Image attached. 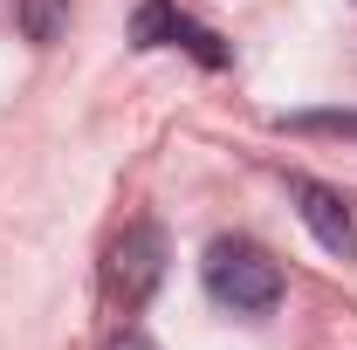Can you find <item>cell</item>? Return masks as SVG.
<instances>
[{
    "label": "cell",
    "instance_id": "obj_4",
    "mask_svg": "<svg viewBox=\"0 0 357 350\" xmlns=\"http://www.w3.org/2000/svg\"><path fill=\"white\" fill-rule=\"evenodd\" d=\"M289 199H296V213H303V227L316 234L323 254H337V261H351V254H357V227H351V206H344L337 185L296 172V178H289Z\"/></svg>",
    "mask_w": 357,
    "mask_h": 350
},
{
    "label": "cell",
    "instance_id": "obj_1",
    "mask_svg": "<svg viewBox=\"0 0 357 350\" xmlns=\"http://www.w3.org/2000/svg\"><path fill=\"white\" fill-rule=\"evenodd\" d=\"M206 296L234 316H268L282 303V261L255 241H213L206 248Z\"/></svg>",
    "mask_w": 357,
    "mask_h": 350
},
{
    "label": "cell",
    "instance_id": "obj_7",
    "mask_svg": "<svg viewBox=\"0 0 357 350\" xmlns=\"http://www.w3.org/2000/svg\"><path fill=\"white\" fill-rule=\"evenodd\" d=\"M103 350H158V344H151L144 330H117V337H110V344H103Z\"/></svg>",
    "mask_w": 357,
    "mask_h": 350
},
{
    "label": "cell",
    "instance_id": "obj_5",
    "mask_svg": "<svg viewBox=\"0 0 357 350\" xmlns=\"http://www.w3.org/2000/svg\"><path fill=\"white\" fill-rule=\"evenodd\" d=\"M282 124L289 131H344V137H357V110H296Z\"/></svg>",
    "mask_w": 357,
    "mask_h": 350
},
{
    "label": "cell",
    "instance_id": "obj_3",
    "mask_svg": "<svg viewBox=\"0 0 357 350\" xmlns=\"http://www.w3.org/2000/svg\"><path fill=\"white\" fill-rule=\"evenodd\" d=\"M131 35L137 48H185V55H199L206 69H227V48L213 28H199L192 14H178L172 0H144L137 7V21H131Z\"/></svg>",
    "mask_w": 357,
    "mask_h": 350
},
{
    "label": "cell",
    "instance_id": "obj_2",
    "mask_svg": "<svg viewBox=\"0 0 357 350\" xmlns=\"http://www.w3.org/2000/svg\"><path fill=\"white\" fill-rule=\"evenodd\" d=\"M103 282H110V303H117V309H144L151 289L165 282V234H158L151 220H131V227L110 241Z\"/></svg>",
    "mask_w": 357,
    "mask_h": 350
},
{
    "label": "cell",
    "instance_id": "obj_6",
    "mask_svg": "<svg viewBox=\"0 0 357 350\" xmlns=\"http://www.w3.org/2000/svg\"><path fill=\"white\" fill-rule=\"evenodd\" d=\"M21 21H28L35 42H55L62 35V0H21Z\"/></svg>",
    "mask_w": 357,
    "mask_h": 350
}]
</instances>
